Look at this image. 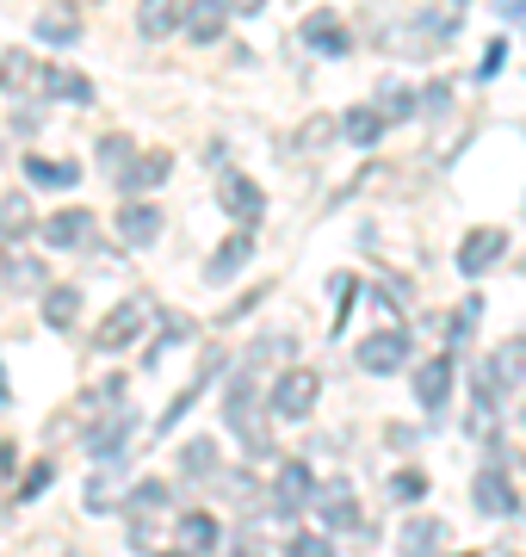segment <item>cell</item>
I'll return each instance as SVG.
<instances>
[{"label":"cell","mask_w":526,"mask_h":557,"mask_svg":"<svg viewBox=\"0 0 526 557\" xmlns=\"http://www.w3.org/2000/svg\"><path fill=\"white\" fill-rule=\"evenodd\" d=\"M508 391H526V341H502V347L484 359V372H477V409L496 416V403H502Z\"/></svg>","instance_id":"obj_1"},{"label":"cell","mask_w":526,"mask_h":557,"mask_svg":"<svg viewBox=\"0 0 526 557\" xmlns=\"http://www.w3.org/2000/svg\"><path fill=\"white\" fill-rule=\"evenodd\" d=\"M316 403H323V379L310 366H285L279 379H273V391H266V409L279 421H310Z\"/></svg>","instance_id":"obj_2"},{"label":"cell","mask_w":526,"mask_h":557,"mask_svg":"<svg viewBox=\"0 0 526 557\" xmlns=\"http://www.w3.org/2000/svg\"><path fill=\"white\" fill-rule=\"evenodd\" d=\"M353 359H360V372H372V379H390V372H403L409 359H415V341H409V329L397 322V329L365 335L360 347H353Z\"/></svg>","instance_id":"obj_3"},{"label":"cell","mask_w":526,"mask_h":557,"mask_svg":"<svg viewBox=\"0 0 526 557\" xmlns=\"http://www.w3.org/2000/svg\"><path fill=\"white\" fill-rule=\"evenodd\" d=\"M471 502L484 508L489 520H514L526 508L521 490H514V478H508V458H489L484 471H477V490H471Z\"/></svg>","instance_id":"obj_4"},{"label":"cell","mask_w":526,"mask_h":557,"mask_svg":"<svg viewBox=\"0 0 526 557\" xmlns=\"http://www.w3.org/2000/svg\"><path fill=\"white\" fill-rule=\"evenodd\" d=\"M310 508L323 515L328 533H360L365 515H360V496H353V483L335 478V483H316V496H310Z\"/></svg>","instance_id":"obj_5"},{"label":"cell","mask_w":526,"mask_h":557,"mask_svg":"<svg viewBox=\"0 0 526 557\" xmlns=\"http://www.w3.org/2000/svg\"><path fill=\"white\" fill-rule=\"evenodd\" d=\"M149 317H155V310H149L142 298H124L118 310H112V317H105L100 329H93V347H100V354H124L130 341H142V329H149Z\"/></svg>","instance_id":"obj_6"},{"label":"cell","mask_w":526,"mask_h":557,"mask_svg":"<svg viewBox=\"0 0 526 557\" xmlns=\"http://www.w3.org/2000/svg\"><path fill=\"white\" fill-rule=\"evenodd\" d=\"M298 44L316 50V57H347V50H353V32H347V20L335 7H316V13H304V25H298Z\"/></svg>","instance_id":"obj_7"},{"label":"cell","mask_w":526,"mask_h":557,"mask_svg":"<svg viewBox=\"0 0 526 557\" xmlns=\"http://www.w3.org/2000/svg\"><path fill=\"white\" fill-rule=\"evenodd\" d=\"M310 496H316V471L304 458H285L273 478V515H298V508H310Z\"/></svg>","instance_id":"obj_8"},{"label":"cell","mask_w":526,"mask_h":557,"mask_svg":"<svg viewBox=\"0 0 526 557\" xmlns=\"http://www.w3.org/2000/svg\"><path fill=\"white\" fill-rule=\"evenodd\" d=\"M38 236L50 242V248H87V242L100 236V223H93L87 205H68V211H50V218H43Z\"/></svg>","instance_id":"obj_9"},{"label":"cell","mask_w":526,"mask_h":557,"mask_svg":"<svg viewBox=\"0 0 526 557\" xmlns=\"http://www.w3.org/2000/svg\"><path fill=\"white\" fill-rule=\"evenodd\" d=\"M32 32H38V44H50V50H75V44H82V7H75V0H50Z\"/></svg>","instance_id":"obj_10"},{"label":"cell","mask_w":526,"mask_h":557,"mask_svg":"<svg viewBox=\"0 0 526 557\" xmlns=\"http://www.w3.org/2000/svg\"><path fill=\"white\" fill-rule=\"evenodd\" d=\"M217 205H223L236 223H242V230H254V223L266 218V193H261L248 174H229V180H223V186H217Z\"/></svg>","instance_id":"obj_11"},{"label":"cell","mask_w":526,"mask_h":557,"mask_svg":"<svg viewBox=\"0 0 526 557\" xmlns=\"http://www.w3.org/2000/svg\"><path fill=\"white\" fill-rule=\"evenodd\" d=\"M452 379H459V372H452V354L415 366V403H422L427 416H440L446 403H452Z\"/></svg>","instance_id":"obj_12"},{"label":"cell","mask_w":526,"mask_h":557,"mask_svg":"<svg viewBox=\"0 0 526 557\" xmlns=\"http://www.w3.org/2000/svg\"><path fill=\"white\" fill-rule=\"evenodd\" d=\"M130 434H137V416L118 409L112 421H100V428L87 434V458H93V465H118V458L130 453Z\"/></svg>","instance_id":"obj_13"},{"label":"cell","mask_w":526,"mask_h":557,"mask_svg":"<svg viewBox=\"0 0 526 557\" xmlns=\"http://www.w3.org/2000/svg\"><path fill=\"white\" fill-rule=\"evenodd\" d=\"M502 255H508V236H502V230H471V236L459 242V273H465V278H484L489 267H502Z\"/></svg>","instance_id":"obj_14"},{"label":"cell","mask_w":526,"mask_h":557,"mask_svg":"<svg viewBox=\"0 0 526 557\" xmlns=\"http://www.w3.org/2000/svg\"><path fill=\"white\" fill-rule=\"evenodd\" d=\"M38 94H50V100H68V106H93V81L82 75V69H62V62H43L38 81H32Z\"/></svg>","instance_id":"obj_15"},{"label":"cell","mask_w":526,"mask_h":557,"mask_svg":"<svg viewBox=\"0 0 526 557\" xmlns=\"http://www.w3.org/2000/svg\"><path fill=\"white\" fill-rule=\"evenodd\" d=\"M167 174H174V156H167V149H149V156L137 149V161H130V168L118 174V193H124V199H137V193H155Z\"/></svg>","instance_id":"obj_16"},{"label":"cell","mask_w":526,"mask_h":557,"mask_svg":"<svg viewBox=\"0 0 526 557\" xmlns=\"http://www.w3.org/2000/svg\"><path fill=\"white\" fill-rule=\"evenodd\" d=\"M248 260H254V230H236V236H223L217 255L204 260V278H211V285H229Z\"/></svg>","instance_id":"obj_17"},{"label":"cell","mask_w":526,"mask_h":557,"mask_svg":"<svg viewBox=\"0 0 526 557\" xmlns=\"http://www.w3.org/2000/svg\"><path fill=\"white\" fill-rule=\"evenodd\" d=\"M180 32L192 44H217L229 32V7L223 0H192V7H180Z\"/></svg>","instance_id":"obj_18"},{"label":"cell","mask_w":526,"mask_h":557,"mask_svg":"<svg viewBox=\"0 0 526 557\" xmlns=\"http://www.w3.org/2000/svg\"><path fill=\"white\" fill-rule=\"evenodd\" d=\"M446 520H434V515H415V520H403V533H397V552L403 557H440L446 552Z\"/></svg>","instance_id":"obj_19"},{"label":"cell","mask_w":526,"mask_h":557,"mask_svg":"<svg viewBox=\"0 0 526 557\" xmlns=\"http://www.w3.org/2000/svg\"><path fill=\"white\" fill-rule=\"evenodd\" d=\"M167 230V218H162V205H142V199H124V211H118V236L130 242V248H149V242Z\"/></svg>","instance_id":"obj_20"},{"label":"cell","mask_w":526,"mask_h":557,"mask_svg":"<svg viewBox=\"0 0 526 557\" xmlns=\"http://www.w3.org/2000/svg\"><path fill=\"white\" fill-rule=\"evenodd\" d=\"M43 329H57V335H68L75 322H82V285H43Z\"/></svg>","instance_id":"obj_21"},{"label":"cell","mask_w":526,"mask_h":557,"mask_svg":"<svg viewBox=\"0 0 526 557\" xmlns=\"http://www.w3.org/2000/svg\"><path fill=\"white\" fill-rule=\"evenodd\" d=\"M335 131H341V143H353V149H372V143H385V119H378L372 106H347L341 119H335Z\"/></svg>","instance_id":"obj_22"},{"label":"cell","mask_w":526,"mask_h":557,"mask_svg":"<svg viewBox=\"0 0 526 557\" xmlns=\"http://www.w3.org/2000/svg\"><path fill=\"white\" fill-rule=\"evenodd\" d=\"M223 545V527L217 515H204V508H192V515H180V552L204 557V552H217Z\"/></svg>","instance_id":"obj_23"},{"label":"cell","mask_w":526,"mask_h":557,"mask_svg":"<svg viewBox=\"0 0 526 557\" xmlns=\"http://www.w3.org/2000/svg\"><path fill=\"white\" fill-rule=\"evenodd\" d=\"M38 230V211L25 193H0V242H25Z\"/></svg>","instance_id":"obj_24"},{"label":"cell","mask_w":526,"mask_h":557,"mask_svg":"<svg viewBox=\"0 0 526 557\" xmlns=\"http://www.w3.org/2000/svg\"><path fill=\"white\" fill-rule=\"evenodd\" d=\"M137 32L149 44H162L167 32H180V0H142L137 7Z\"/></svg>","instance_id":"obj_25"},{"label":"cell","mask_w":526,"mask_h":557,"mask_svg":"<svg viewBox=\"0 0 526 557\" xmlns=\"http://www.w3.org/2000/svg\"><path fill=\"white\" fill-rule=\"evenodd\" d=\"M217 372H223V354H217V347H211V354H204V366H199V379L186 384L180 397H174V409H167V416H162V434H167V428H180V416H186V409H192V403L204 397V384L217 379Z\"/></svg>","instance_id":"obj_26"},{"label":"cell","mask_w":526,"mask_h":557,"mask_svg":"<svg viewBox=\"0 0 526 557\" xmlns=\"http://www.w3.org/2000/svg\"><path fill=\"white\" fill-rule=\"evenodd\" d=\"M25 180L68 193V186H82V168H75V161H50V156H25Z\"/></svg>","instance_id":"obj_27"},{"label":"cell","mask_w":526,"mask_h":557,"mask_svg":"<svg viewBox=\"0 0 526 557\" xmlns=\"http://www.w3.org/2000/svg\"><path fill=\"white\" fill-rule=\"evenodd\" d=\"M446 38H452V13H446V20H440V13H422V20L409 25L403 50H409V57H427V50H446Z\"/></svg>","instance_id":"obj_28"},{"label":"cell","mask_w":526,"mask_h":557,"mask_svg":"<svg viewBox=\"0 0 526 557\" xmlns=\"http://www.w3.org/2000/svg\"><path fill=\"white\" fill-rule=\"evenodd\" d=\"M372 112H378L385 124H403V119H415L422 106H415V87H403V81H385V87H378V100H372Z\"/></svg>","instance_id":"obj_29"},{"label":"cell","mask_w":526,"mask_h":557,"mask_svg":"<svg viewBox=\"0 0 526 557\" xmlns=\"http://www.w3.org/2000/svg\"><path fill=\"white\" fill-rule=\"evenodd\" d=\"M211 471H217V440H186L180 446V478H211Z\"/></svg>","instance_id":"obj_30"},{"label":"cell","mask_w":526,"mask_h":557,"mask_svg":"<svg viewBox=\"0 0 526 557\" xmlns=\"http://www.w3.org/2000/svg\"><path fill=\"white\" fill-rule=\"evenodd\" d=\"M124 496H130V490H124L118 478H87V496H82V508H87V515H112V508H118Z\"/></svg>","instance_id":"obj_31"},{"label":"cell","mask_w":526,"mask_h":557,"mask_svg":"<svg viewBox=\"0 0 526 557\" xmlns=\"http://www.w3.org/2000/svg\"><path fill=\"white\" fill-rule=\"evenodd\" d=\"M186 335H192V322H186L180 310H167V317H162V335H155V347H149V354H142V366H155V359H162L167 347H180Z\"/></svg>","instance_id":"obj_32"},{"label":"cell","mask_w":526,"mask_h":557,"mask_svg":"<svg viewBox=\"0 0 526 557\" xmlns=\"http://www.w3.org/2000/svg\"><path fill=\"white\" fill-rule=\"evenodd\" d=\"M93 156H100V168H112V174H124V168L137 161V143L124 137V131H112V137H100V149H93Z\"/></svg>","instance_id":"obj_33"},{"label":"cell","mask_w":526,"mask_h":557,"mask_svg":"<svg viewBox=\"0 0 526 557\" xmlns=\"http://www.w3.org/2000/svg\"><path fill=\"white\" fill-rule=\"evenodd\" d=\"M477 317H484V298H465L459 304V317H452V329H446V347L459 354V347H471V329H477Z\"/></svg>","instance_id":"obj_34"},{"label":"cell","mask_w":526,"mask_h":557,"mask_svg":"<svg viewBox=\"0 0 526 557\" xmlns=\"http://www.w3.org/2000/svg\"><path fill=\"white\" fill-rule=\"evenodd\" d=\"M390 502H403V508H415V502L427 496V478L422 471H415V465H409V471H397V478H390V490H385Z\"/></svg>","instance_id":"obj_35"},{"label":"cell","mask_w":526,"mask_h":557,"mask_svg":"<svg viewBox=\"0 0 526 557\" xmlns=\"http://www.w3.org/2000/svg\"><path fill=\"white\" fill-rule=\"evenodd\" d=\"M328 292H335V335H341V322L353 317V298H360V278H353V273H335V278H328Z\"/></svg>","instance_id":"obj_36"},{"label":"cell","mask_w":526,"mask_h":557,"mask_svg":"<svg viewBox=\"0 0 526 557\" xmlns=\"http://www.w3.org/2000/svg\"><path fill=\"white\" fill-rule=\"evenodd\" d=\"M130 508H137V515H155V508H167V483H155V478H142V483H130Z\"/></svg>","instance_id":"obj_37"},{"label":"cell","mask_w":526,"mask_h":557,"mask_svg":"<svg viewBox=\"0 0 526 557\" xmlns=\"http://www.w3.org/2000/svg\"><path fill=\"white\" fill-rule=\"evenodd\" d=\"M20 81H38V62L25 57V50H7L0 57V87H20Z\"/></svg>","instance_id":"obj_38"},{"label":"cell","mask_w":526,"mask_h":557,"mask_svg":"<svg viewBox=\"0 0 526 557\" xmlns=\"http://www.w3.org/2000/svg\"><path fill=\"white\" fill-rule=\"evenodd\" d=\"M285 557H335V539H328V533H291Z\"/></svg>","instance_id":"obj_39"},{"label":"cell","mask_w":526,"mask_h":557,"mask_svg":"<svg viewBox=\"0 0 526 557\" xmlns=\"http://www.w3.org/2000/svg\"><path fill=\"white\" fill-rule=\"evenodd\" d=\"M50 483H57V465L43 458V465H32V471H25V490H20V502H38L43 490H50Z\"/></svg>","instance_id":"obj_40"},{"label":"cell","mask_w":526,"mask_h":557,"mask_svg":"<svg viewBox=\"0 0 526 557\" xmlns=\"http://www.w3.org/2000/svg\"><path fill=\"white\" fill-rule=\"evenodd\" d=\"M7 278H13V285H25V292H38V285H43V260L20 255L13 267H7Z\"/></svg>","instance_id":"obj_41"},{"label":"cell","mask_w":526,"mask_h":557,"mask_svg":"<svg viewBox=\"0 0 526 557\" xmlns=\"http://www.w3.org/2000/svg\"><path fill=\"white\" fill-rule=\"evenodd\" d=\"M87 409H124V379H105L87 391Z\"/></svg>","instance_id":"obj_42"},{"label":"cell","mask_w":526,"mask_h":557,"mask_svg":"<svg viewBox=\"0 0 526 557\" xmlns=\"http://www.w3.org/2000/svg\"><path fill=\"white\" fill-rule=\"evenodd\" d=\"M502 69H508V50H502V44H489V50H484V62H477V81H496Z\"/></svg>","instance_id":"obj_43"},{"label":"cell","mask_w":526,"mask_h":557,"mask_svg":"<svg viewBox=\"0 0 526 557\" xmlns=\"http://www.w3.org/2000/svg\"><path fill=\"white\" fill-rule=\"evenodd\" d=\"M446 94H452V87H446V81H434V87H422V112H446Z\"/></svg>","instance_id":"obj_44"},{"label":"cell","mask_w":526,"mask_h":557,"mask_svg":"<svg viewBox=\"0 0 526 557\" xmlns=\"http://www.w3.org/2000/svg\"><path fill=\"white\" fill-rule=\"evenodd\" d=\"M390 446H403V453H409V446H415V428H403V421H390Z\"/></svg>","instance_id":"obj_45"},{"label":"cell","mask_w":526,"mask_h":557,"mask_svg":"<svg viewBox=\"0 0 526 557\" xmlns=\"http://www.w3.org/2000/svg\"><path fill=\"white\" fill-rule=\"evenodd\" d=\"M489 7H496L502 20H526V0H489Z\"/></svg>","instance_id":"obj_46"},{"label":"cell","mask_w":526,"mask_h":557,"mask_svg":"<svg viewBox=\"0 0 526 557\" xmlns=\"http://www.w3.org/2000/svg\"><path fill=\"white\" fill-rule=\"evenodd\" d=\"M223 7H229V13H242V20H254V13H261L266 0H223Z\"/></svg>","instance_id":"obj_47"},{"label":"cell","mask_w":526,"mask_h":557,"mask_svg":"<svg viewBox=\"0 0 526 557\" xmlns=\"http://www.w3.org/2000/svg\"><path fill=\"white\" fill-rule=\"evenodd\" d=\"M229 557H266L261 545H242V552H229Z\"/></svg>","instance_id":"obj_48"},{"label":"cell","mask_w":526,"mask_h":557,"mask_svg":"<svg viewBox=\"0 0 526 557\" xmlns=\"http://www.w3.org/2000/svg\"><path fill=\"white\" fill-rule=\"evenodd\" d=\"M0 403H13V391H7V366H0Z\"/></svg>","instance_id":"obj_49"},{"label":"cell","mask_w":526,"mask_h":557,"mask_svg":"<svg viewBox=\"0 0 526 557\" xmlns=\"http://www.w3.org/2000/svg\"><path fill=\"white\" fill-rule=\"evenodd\" d=\"M155 557H192V552H155Z\"/></svg>","instance_id":"obj_50"},{"label":"cell","mask_w":526,"mask_h":557,"mask_svg":"<svg viewBox=\"0 0 526 557\" xmlns=\"http://www.w3.org/2000/svg\"><path fill=\"white\" fill-rule=\"evenodd\" d=\"M459 557H477V552H459Z\"/></svg>","instance_id":"obj_51"},{"label":"cell","mask_w":526,"mask_h":557,"mask_svg":"<svg viewBox=\"0 0 526 557\" xmlns=\"http://www.w3.org/2000/svg\"><path fill=\"white\" fill-rule=\"evenodd\" d=\"M521 421H526V409H521Z\"/></svg>","instance_id":"obj_52"}]
</instances>
